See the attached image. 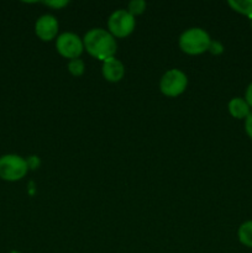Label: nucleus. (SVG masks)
I'll return each mask as SVG.
<instances>
[{
	"label": "nucleus",
	"mask_w": 252,
	"mask_h": 253,
	"mask_svg": "<svg viewBox=\"0 0 252 253\" xmlns=\"http://www.w3.org/2000/svg\"><path fill=\"white\" fill-rule=\"evenodd\" d=\"M83 44L90 56L103 62L115 56L118 49L114 36L104 29H91L86 32L83 39Z\"/></svg>",
	"instance_id": "1"
},
{
	"label": "nucleus",
	"mask_w": 252,
	"mask_h": 253,
	"mask_svg": "<svg viewBox=\"0 0 252 253\" xmlns=\"http://www.w3.org/2000/svg\"><path fill=\"white\" fill-rule=\"evenodd\" d=\"M209 34L199 27H193L183 32L179 37V47L187 54H202L209 49L210 46Z\"/></svg>",
	"instance_id": "2"
},
{
	"label": "nucleus",
	"mask_w": 252,
	"mask_h": 253,
	"mask_svg": "<svg viewBox=\"0 0 252 253\" xmlns=\"http://www.w3.org/2000/svg\"><path fill=\"white\" fill-rule=\"evenodd\" d=\"M30 166L26 160L17 155H4L0 157V178L6 182H16L27 174Z\"/></svg>",
	"instance_id": "3"
},
{
	"label": "nucleus",
	"mask_w": 252,
	"mask_h": 253,
	"mask_svg": "<svg viewBox=\"0 0 252 253\" xmlns=\"http://www.w3.org/2000/svg\"><path fill=\"white\" fill-rule=\"evenodd\" d=\"M135 17L127 10H116L110 15L108 21L109 32L114 37H126L135 30Z\"/></svg>",
	"instance_id": "4"
},
{
	"label": "nucleus",
	"mask_w": 252,
	"mask_h": 253,
	"mask_svg": "<svg viewBox=\"0 0 252 253\" xmlns=\"http://www.w3.org/2000/svg\"><path fill=\"white\" fill-rule=\"evenodd\" d=\"M188 78L179 69H169L163 74L160 82V89L165 95L178 96L187 89Z\"/></svg>",
	"instance_id": "5"
},
{
	"label": "nucleus",
	"mask_w": 252,
	"mask_h": 253,
	"mask_svg": "<svg viewBox=\"0 0 252 253\" xmlns=\"http://www.w3.org/2000/svg\"><path fill=\"white\" fill-rule=\"evenodd\" d=\"M56 49L62 57L72 61V59H77L83 53L84 44L78 35L64 32L57 37Z\"/></svg>",
	"instance_id": "6"
},
{
	"label": "nucleus",
	"mask_w": 252,
	"mask_h": 253,
	"mask_svg": "<svg viewBox=\"0 0 252 253\" xmlns=\"http://www.w3.org/2000/svg\"><path fill=\"white\" fill-rule=\"evenodd\" d=\"M35 32L42 41H51L58 34V21L53 15H42L35 24Z\"/></svg>",
	"instance_id": "7"
},
{
	"label": "nucleus",
	"mask_w": 252,
	"mask_h": 253,
	"mask_svg": "<svg viewBox=\"0 0 252 253\" xmlns=\"http://www.w3.org/2000/svg\"><path fill=\"white\" fill-rule=\"evenodd\" d=\"M101 72H103V77L106 81L116 83V82H120L123 79L124 74H125V67L119 59H116L115 57H111V58L105 59L103 62Z\"/></svg>",
	"instance_id": "8"
},
{
	"label": "nucleus",
	"mask_w": 252,
	"mask_h": 253,
	"mask_svg": "<svg viewBox=\"0 0 252 253\" xmlns=\"http://www.w3.org/2000/svg\"><path fill=\"white\" fill-rule=\"evenodd\" d=\"M229 111L235 119H246L250 111L249 104L242 98H234L229 103Z\"/></svg>",
	"instance_id": "9"
},
{
	"label": "nucleus",
	"mask_w": 252,
	"mask_h": 253,
	"mask_svg": "<svg viewBox=\"0 0 252 253\" xmlns=\"http://www.w3.org/2000/svg\"><path fill=\"white\" fill-rule=\"evenodd\" d=\"M227 4L232 7V10L252 19V0H229Z\"/></svg>",
	"instance_id": "10"
},
{
	"label": "nucleus",
	"mask_w": 252,
	"mask_h": 253,
	"mask_svg": "<svg viewBox=\"0 0 252 253\" xmlns=\"http://www.w3.org/2000/svg\"><path fill=\"white\" fill-rule=\"evenodd\" d=\"M237 235H239V240L242 245L252 249V221L244 222L240 226Z\"/></svg>",
	"instance_id": "11"
},
{
	"label": "nucleus",
	"mask_w": 252,
	"mask_h": 253,
	"mask_svg": "<svg viewBox=\"0 0 252 253\" xmlns=\"http://www.w3.org/2000/svg\"><path fill=\"white\" fill-rule=\"evenodd\" d=\"M68 71L72 76L74 77H81L82 74L85 71V66H84V62L82 59H72L68 63Z\"/></svg>",
	"instance_id": "12"
},
{
	"label": "nucleus",
	"mask_w": 252,
	"mask_h": 253,
	"mask_svg": "<svg viewBox=\"0 0 252 253\" xmlns=\"http://www.w3.org/2000/svg\"><path fill=\"white\" fill-rule=\"evenodd\" d=\"M146 9V2L143 0H132V1L128 4V10L127 11L135 17V15H141Z\"/></svg>",
	"instance_id": "13"
},
{
	"label": "nucleus",
	"mask_w": 252,
	"mask_h": 253,
	"mask_svg": "<svg viewBox=\"0 0 252 253\" xmlns=\"http://www.w3.org/2000/svg\"><path fill=\"white\" fill-rule=\"evenodd\" d=\"M208 51L211 52L212 54H221L224 52V47H222V44L219 41H211Z\"/></svg>",
	"instance_id": "14"
},
{
	"label": "nucleus",
	"mask_w": 252,
	"mask_h": 253,
	"mask_svg": "<svg viewBox=\"0 0 252 253\" xmlns=\"http://www.w3.org/2000/svg\"><path fill=\"white\" fill-rule=\"evenodd\" d=\"M245 130H246L247 135L250 136V138H252V111L249 114L246 120H245Z\"/></svg>",
	"instance_id": "15"
},
{
	"label": "nucleus",
	"mask_w": 252,
	"mask_h": 253,
	"mask_svg": "<svg viewBox=\"0 0 252 253\" xmlns=\"http://www.w3.org/2000/svg\"><path fill=\"white\" fill-rule=\"evenodd\" d=\"M245 100H246V103L249 104L250 108H252V83L247 86L246 95H245Z\"/></svg>",
	"instance_id": "16"
},
{
	"label": "nucleus",
	"mask_w": 252,
	"mask_h": 253,
	"mask_svg": "<svg viewBox=\"0 0 252 253\" xmlns=\"http://www.w3.org/2000/svg\"><path fill=\"white\" fill-rule=\"evenodd\" d=\"M43 4L47 5V6H52V7H56V9H59V7L68 4V1H44Z\"/></svg>",
	"instance_id": "17"
},
{
	"label": "nucleus",
	"mask_w": 252,
	"mask_h": 253,
	"mask_svg": "<svg viewBox=\"0 0 252 253\" xmlns=\"http://www.w3.org/2000/svg\"><path fill=\"white\" fill-rule=\"evenodd\" d=\"M251 26H252V19H251Z\"/></svg>",
	"instance_id": "18"
},
{
	"label": "nucleus",
	"mask_w": 252,
	"mask_h": 253,
	"mask_svg": "<svg viewBox=\"0 0 252 253\" xmlns=\"http://www.w3.org/2000/svg\"><path fill=\"white\" fill-rule=\"evenodd\" d=\"M12 253H19V252H12Z\"/></svg>",
	"instance_id": "19"
}]
</instances>
